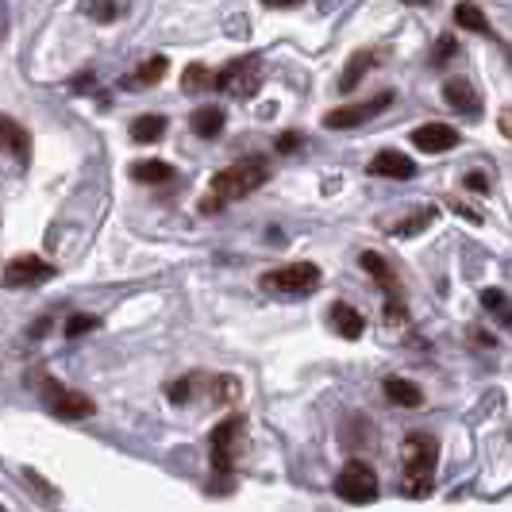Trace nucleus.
Instances as JSON below:
<instances>
[{
  "instance_id": "obj_25",
  "label": "nucleus",
  "mask_w": 512,
  "mask_h": 512,
  "mask_svg": "<svg viewBox=\"0 0 512 512\" xmlns=\"http://www.w3.org/2000/svg\"><path fill=\"white\" fill-rule=\"evenodd\" d=\"M166 70H170V62L158 54V58H151V62L139 70V77H135V81H143V85H154V81H162V77H166Z\"/></svg>"
},
{
  "instance_id": "obj_19",
  "label": "nucleus",
  "mask_w": 512,
  "mask_h": 512,
  "mask_svg": "<svg viewBox=\"0 0 512 512\" xmlns=\"http://www.w3.org/2000/svg\"><path fill=\"white\" fill-rule=\"evenodd\" d=\"M455 24L466 27V31H489V20L486 12L474 4V0H462L459 8H455Z\"/></svg>"
},
{
  "instance_id": "obj_11",
  "label": "nucleus",
  "mask_w": 512,
  "mask_h": 512,
  "mask_svg": "<svg viewBox=\"0 0 512 512\" xmlns=\"http://www.w3.org/2000/svg\"><path fill=\"white\" fill-rule=\"evenodd\" d=\"M443 101L451 104L455 112H462V116H478V112H482V97H478V89H474L470 81H462V77H455V81H447V85H443Z\"/></svg>"
},
{
  "instance_id": "obj_12",
  "label": "nucleus",
  "mask_w": 512,
  "mask_h": 512,
  "mask_svg": "<svg viewBox=\"0 0 512 512\" xmlns=\"http://www.w3.org/2000/svg\"><path fill=\"white\" fill-rule=\"evenodd\" d=\"M0 151H12L16 162H27L31 158V139H27V131L16 124V120H8V116H0Z\"/></svg>"
},
{
  "instance_id": "obj_9",
  "label": "nucleus",
  "mask_w": 512,
  "mask_h": 512,
  "mask_svg": "<svg viewBox=\"0 0 512 512\" xmlns=\"http://www.w3.org/2000/svg\"><path fill=\"white\" fill-rule=\"evenodd\" d=\"M370 174H374V178L409 181V178H416V162L401 151H382V154H374V158H370Z\"/></svg>"
},
{
  "instance_id": "obj_21",
  "label": "nucleus",
  "mask_w": 512,
  "mask_h": 512,
  "mask_svg": "<svg viewBox=\"0 0 512 512\" xmlns=\"http://www.w3.org/2000/svg\"><path fill=\"white\" fill-rule=\"evenodd\" d=\"M370 66H374V54H355V58H351V66H347V74H343V81H339V89H343V93H351V89L359 85V77H366Z\"/></svg>"
},
{
  "instance_id": "obj_1",
  "label": "nucleus",
  "mask_w": 512,
  "mask_h": 512,
  "mask_svg": "<svg viewBox=\"0 0 512 512\" xmlns=\"http://www.w3.org/2000/svg\"><path fill=\"white\" fill-rule=\"evenodd\" d=\"M266 181H270V162L266 158H243V162H235V166L220 170L212 178V189H208L205 201H201V212L212 216V212H220L224 205H235V201L258 193Z\"/></svg>"
},
{
  "instance_id": "obj_20",
  "label": "nucleus",
  "mask_w": 512,
  "mask_h": 512,
  "mask_svg": "<svg viewBox=\"0 0 512 512\" xmlns=\"http://www.w3.org/2000/svg\"><path fill=\"white\" fill-rule=\"evenodd\" d=\"M362 266L374 274V282L382 285V289H397V278H393V270H389V262L382 255H374V251H366L362 255Z\"/></svg>"
},
{
  "instance_id": "obj_8",
  "label": "nucleus",
  "mask_w": 512,
  "mask_h": 512,
  "mask_svg": "<svg viewBox=\"0 0 512 512\" xmlns=\"http://www.w3.org/2000/svg\"><path fill=\"white\" fill-rule=\"evenodd\" d=\"M47 405H51V412L66 416V420H85V416H93V401H89L85 393L62 389L58 382H54L51 389H47Z\"/></svg>"
},
{
  "instance_id": "obj_18",
  "label": "nucleus",
  "mask_w": 512,
  "mask_h": 512,
  "mask_svg": "<svg viewBox=\"0 0 512 512\" xmlns=\"http://www.w3.org/2000/svg\"><path fill=\"white\" fill-rule=\"evenodd\" d=\"M193 131L201 135V139H216L220 131H224V108H197L193 112Z\"/></svg>"
},
{
  "instance_id": "obj_5",
  "label": "nucleus",
  "mask_w": 512,
  "mask_h": 512,
  "mask_svg": "<svg viewBox=\"0 0 512 512\" xmlns=\"http://www.w3.org/2000/svg\"><path fill=\"white\" fill-rule=\"evenodd\" d=\"M335 493L351 505H370L378 497V474L366 466V462H347L335 478Z\"/></svg>"
},
{
  "instance_id": "obj_2",
  "label": "nucleus",
  "mask_w": 512,
  "mask_h": 512,
  "mask_svg": "<svg viewBox=\"0 0 512 512\" xmlns=\"http://www.w3.org/2000/svg\"><path fill=\"white\" fill-rule=\"evenodd\" d=\"M405 493L409 497H424L432 489V474H436V459H439V447L432 436H409L405 439Z\"/></svg>"
},
{
  "instance_id": "obj_13",
  "label": "nucleus",
  "mask_w": 512,
  "mask_h": 512,
  "mask_svg": "<svg viewBox=\"0 0 512 512\" xmlns=\"http://www.w3.org/2000/svg\"><path fill=\"white\" fill-rule=\"evenodd\" d=\"M128 174L135 181H143V185H170V181H178V170H174L170 162H158V158H147V162H131Z\"/></svg>"
},
{
  "instance_id": "obj_28",
  "label": "nucleus",
  "mask_w": 512,
  "mask_h": 512,
  "mask_svg": "<svg viewBox=\"0 0 512 512\" xmlns=\"http://www.w3.org/2000/svg\"><path fill=\"white\" fill-rule=\"evenodd\" d=\"M297 147H301V135H293V131H289V135H282V139H278V151H282V154H293V151H297Z\"/></svg>"
},
{
  "instance_id": "obj_22",
  "label": "nucleus",
  "mask_w": 512,
  "mask_h": 512,
  "mask_svg": "<svg viewBox=\"0 0 512 512\" xmlns=\"http://www.w3.org/2000/svg\"><path fill=\"white\" fill-rule=\"evenodd\" d=\"M208 85H212V74H208L201 62L185 66V74H181V89H185V93H201V89H208Z\"/></svg>"
},
{
  "instance_id": "obj_29",
  "label": "nucleus",
  "mask_w": 512,
  "mask_h": 512,
  "mask_svg": "<svg viewBox=\"0 0 512 512\" xmlns=\"http://www.w3.org/2000/svg\"><path fill=\"white\" fill-rule=\"evenodd\" d=\"M466 185H470V189H478V193H486L489 178H486V174H466Z\"/></svg>"
},
{
  "instance_id": "obj_15",
  "label": "nucleus",
  "mask_w": 512,
  "mask_h": 512,
  "mask_svg": "<svg viewBox=\"0 0 512 512\" xmlns=\"http://www.w3.org/2000/svg\"><path fill=\"white\" fill-rule=\"evenodd\" d=\"M332 328L343 339H359L362 332H366V320H362V312L359 308H351V305H343V301H335L332 305Z\"/></svg>"
},
{
  "instance_id": "obj_3",
  "label": "nucleus",
  "mask_w": 512,
  "mask_h": 512,
  "mask_svg": "<svg viewBox=\"0 0 512 512\" xmlns=\"http://www.w3.org/2000/svg\"><path fill=\"white\" fill-rule=\"evenodd\" d=\"M212 85H216V89H224V93H231V97L251 101L258 89H262V58H258V54L235 58V62H228L220 74L212 77Z\"/></svg>"
},
{
  "instance_id": "obj_16",
  "label": "nucleus",
  "mask_w": 512,
  "mask_h": 512,
  "mask_svg": "<svg viewBox=\"0 0 512 512\" xmlns=\"http://www.w3.org/2000/svg\"><path fill=\"white\" fill-rule=\"evenodd\" d=\"M385 393L401 409H420L424 405V389L416 382H409V378H385Z\"/></svg>"
},
{
  "instance_id": "obj_23",
  "label": "nucleus",
  "mask_w": 512,
  "mask_h": 512,
  "mask_svg": "<svg viewBox=\"0 0 512 512\" xmlns=\"http://www.w3.org/2000/svg\"><path fill=\"white\" fill-rule=\"evenodd\" d=\"M432 220H436V208H416V212H412V220L397 224L393 231H397V235H416L420 228H428Z\"/></svg>"
},
{
  "instance_id": "obj_4",
  "label": "nucleus",
  "mask_w": 512,
  "mask_h": 512,
  "mask_svg": "<svg viewBox=\"0 0 512 512\" xmlns=\"http://www.w3.org/2000/svg\"><path fill=\"white\" fill-rule=\"evenodd\" d=\"M262 289L278 293V297H305L312 289H320V266L293 262V266H282V270H270V274H262Z\"/></svg>"
},
{
  "instance_id": "obj_14",
  "label": "nucleus",
  "mask_w": 512,
  "mask_h": 512,
  "mask_svg": "<svg viewBox=\"0 0 512 512\" xmlns=\"http://www.w3.org/2000/svg\"><path fill=\"white\" fill-rule=\"evenodd\" d=\"M239 420H224L216 432H212V459H216V470H231V443L239 436Z\"/></svg>"
},
{
  "instance_id": "obj_17",
  "label": "nucleus",
  "mask_w": 512,
  "mask_h": 512,
  "mask_svg": "<svg viewBox=\"0 0 512 512\" xmlns=\"http://www.w3.org/2000/svg\"><path fill=\"white\" fill-rule=\"evenodd\" d=\"M162 135H166V116H158V112L131 120V139L135 143H158Z\"/></svg>"
},
{
  "instance_id": "obj_26",
  "label": "nucleus",
  "mask_w": 512,
  "mask_h": 512,
  "mask_svg": "<svg viewBox=\"0 0 512 512\" xmlns=\"http://www.w3.org/2000/svg\"><path fill=\"white\" fill-rule=\"evenodd\" d=\"M97 324H101L97 316H81V312H77V316H70V324H66V335H70V339H77V335L93 332Z\"/></svg>"
},
{
  "instance_id": "obj_6",
  "label": "nucleus",
  "mask_w": 512,
  "mask_h": 512,
  "mask_svg": "<svg viewBox=\"0 0 512 512\" xmlns=\"http://www.w3.org/2000/svg\"><path fill=\"white\" fill-rule=\"evenodd\" d=\"M54 278V266L47 258L39 255H24V258H12L4 266V285L8 289H31V285H43Z\"/></svg>"
},
{
  "instance_id": "obj_27",
  "label": "nucleus",
  "mask_w": 512,
  "mask_h": 512,
  "mask_svg": "<svg viewBox=\"0 0 512 512\" xmlns=\"http://www.w3.org/2000/svg\"><path fill=\"white\" fill-rule=\"evenodd\" d=\"M455 54V39H439V47H436V58H432V66H443L447 58Z\"/></svg>"
},
{
  "instance_id": "obj_30",
  "label": "nucleus",
  "mask_w": 512,
  "mask_h": 512,
  "mask_svg": "<svg viewBox=\"0 0 512 512\" xmlns=\"http://www.w3.org/2000/svg\"><path fill=\"white\" fill-rule=\"evenodd\" d=\"M262 4H266V8H297L301 0H262Z\"/></svg>"
},
{
  "instance_id": "obj_7",
  "label": "nucleus",
  "mask_w": 512,
  "mask_h": 512,
  "mask_svg": "<svg viewBox=\"0 0 512 512\" xmlns=\"http://www.w3.org/2000/svg\"><path fill=\"white\" fill-rule=\"evenodd\" d=\"M393 104V89H385V93H378V97H370V101L362 104H347V108H335V112H328L324 116V124L335 131L343 128H355V124H366L370 116H378V112H385Z\"/></svg>"
},
{
  "instance_id": "obj_10",
  "label": "nucleus",
  "mask_w": 512,
  "mask_h": 512,
  "mask_svg": "<svg viewBox=\"0 0 512 512\" xmlns=\"http://www.w3.org/2000/svg\"><path fill=\"white\" fill-rule=\"evenodd\" d=\"M412 143L424 154H443L459 143V131L451 128V124H424V128L412 131Z\"/></svg>"
},
{
  "instance_id": "obj_24",
  "label": "nucleus",
  "mask_w": 512,
  "mask_h": 512,
  "mask_svg": "<svg viewBox=\"0 0 512 512\" xmlns=\"http://www.w3.org/2000/svg\"><path fill=\"white\" fill-rule=\"evenodd\" d=\"M482 305H486L501 324H509V297H505L501 289H486V293H482Z\"/></svg>"
}]
</instances>
